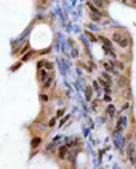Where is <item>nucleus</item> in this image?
<instances>
[{"label": "nucleus", "instance_id": "4", "mask_svg": "<svg viewBox=\"0 0 136 169\" xmlns=\"http://www.w3.org/2000/svg\"><path fill=\"white\" fill-rule=\"evenodd\" d=\"M48 75H51V73H48V70H44V67H39V75H37V78H39V81L44 84L46 79H49L48 78Z\"/></svg>", "mask_w": 136, "mask_h": 169}, {"label": "nucleus", "instance_id": "12", "mask_svg": "<svg viewBox=\"0 0 136 169\" xmlns=\"http://www.w3.org/2000/svg\"><path fill=\"white\" fill-rule=\"evenodd\" d=\"M125 84H127V81L122 79V78H119V87H125Z\"/></svg>", "mask_w": 136, "mask_h": 169}, {"label": "nucleus", "instance_id": "18", "mask_svg": "<svg viewBox=\"0 0 136 169\" xmlns=\"http://www.w3.org/2000/svg\"><path fill=\"white\" fill-rule=\"evenodd\" d=\"M122 2H124V3H129V0H122Z\"/></svg>", "mask_w": 136, "mask_h": 169}, {"label": "nucleus", "instance_id": "1", "mask_svg": "<svg viewBox=\"0 0 136 169\" xmlns=\"http://www.w3.org/2000/svg\"><path fill=\"white\" fill-rule=\"evenodd\" d=\"M111 41L115 43H118L121 48H129V45H130V36L125 31L118 30V31H115L111 34Z\"/></svg>", "mask_w": 136, "mask_h": 169}, {"label": "nucleus", "instance_id": "2", "mask_svg": "<svg viewBox=\"0 0 136 169\" xmlns=\"http://www.w3.org/2000/svg\"><path fill=\"white\" fill-rule=\"evenodd\" d=\"M87 6H88V9H90V11H88V14H90V19L93 20V22H99V20L102 19L104 12H102V11L97 8V6H94L91 2H88V3H87Z\"/></svg>", "mask_w": 136, "mask_h": 169}, {"label": "nucleus", "instance_id": "15", "mask_svg": "<svg viewBox=\"0 0 136 169\" xmlns=\"http://www.w3.org/2000/svg\"><path fill=\"white\" fill-rule=\"evenodd\" d=\"M54 124H56V118H53V120L49 121V124H48V126H49V127H53Z\"/></svg>", "mask_w": 136, "mask_h": 169}, {"label": "nucleus", "instance_id": "14", "mask_svg": "<svg viewBox=\"0 0 136 169\" xmlns=\"http://www.w3.org/2000/svg\"><path fill=\"white\" fill-rule=\"evenodd\" d=\"M40 99H42V101H44V102H45V101H48V99H49V98H48V96H46V95H40Z\"/></svg>", "mask_w": 136, "mask_h": 169}, {"label": "nucleus", "instance_id": "6", "mask_svg": "<svg viewBox=\"0 0 136 169\" xmlns=\"http://www.w3.org/2000/svg\"><path fill=\"white\" fill-rule=\"evenodd\" d=\"M68 152H70V146H60L59 147V158L65 160L68 157Z\"/></svg>", "mask_w": 136, "mask_h": 169}, {"label": "nucleus", "instance_id": "9", "mask_svg": "<svg viewBox=\"0 0 136 169\" xmlns=\"http://www.w3.org/2000/svg\"><path fill=\"white\" fill-rule=\"evenodd\" d=\"M105 113H107V117H110V118H113L115 117V107L110 104L107 109H105Z\"/></svg>", "mask_w": 136, "mask_h": 169}, {"label": "nucleus", "instance_id": "11", "mask_svg": "<svg viewBox=\"0 0 136 169\" xmlns=\"http://www.w3.org/2000/svg\"><path fill=\"white\" fill-rule=\"evenodd\" d=\"M85 93H87V99L90 101V99H91V88H90V87H87V88H85Z\"/></svg>", "mask_w": 136, "mask_h": 169}, {"label": "nucleus", "instance_id": "10", "mask_svg": "<svg viewBox=\"0 0 136 169\" xmlns=\"http://www.w3.org/2000/svg\"><path fill=\"white\" fill-rule=\"evenodd\" d=\"M104 67H105V70H110V72H113V73H118L116 68H115L111 64H108V62H104Z\"/></svg>", "mask_w": 136, "mask_h": 169}, {"label": "nucleus", "instance_id": "17", "mask_svg": "<svg viewBox=\"0 0 136 169\" xmlns=\"http://www.w3.org/2000/svg\"><path fill=\"white\" fill-rule=\"evenodd\" d=\"M129 3H132V5H136V0H129Z\"/></svg>", "mask_w": 136, "mask_h": 169}, {"label": "nucleus", "instance_id": "8", "mask_svg": "<svg viewBox=\"0 0 136 169\" xmlns=\"http://www.w3.org/2000/svg\"><path fill=\"white\" fill-rule=\"evenodd\" d=\"M40 141H42V138H40V137H34V138L31 140V147H33V149H36V147H39V144H40Z\"/></svg>", "mask_w": 136, "mask_h": 169}, {"label": "nucleus", "instance_id": "16", "mask_svg": "<svg viewBox=\"0 0 136 169\" xmlns=\"http://www.w3.org/2000/svg\"><path fill=\"white\" fill-rule=\"evenodd\" d=\"M104 99H105V101H110V99H111V98H110V95H108V92L105 93V98H104Z\"/></svg>", "mask_w": 136, "mask_h": 169}, {"label": "nucleus", "instance_id": "3", "mask_svg": "<svg viewBox=\"0 0 136 169\" xmlns=\"http://www.w3.org/2000/svg\"><path fill=\"white\" fill-rule=\"evenodd\" d=\"M127 155H129V162L132 165H136V146L133 143H130L127 146Z\"/></svg>", "mask_w": 136, "mask_h": 169}, {"label": "nucleus", "instance_id": "5", "mask_svg": "<svg viewBox=\"0 0 136 169\" xmlns=\"http://www.w3.org/2000/svg\"><path fill=\"white\" fill-rule=\"evenodd\" d=\"M125 126H127V118L125 117H121L118 120V123H116V132H122L125 129Z\"/></svg>", "mask_w": 136, "mask_h": 169}, {"label": "nucleus", "instance_id": "13", "mask_svg": "<svg viewBox=\"0 0 136 169\" xmlns=\"http://www.w3.org/2000/svg\"><path fill=\"white\" fill-rule=\"evenodd\" d=\"M93 85H94V90H96V92H101V87H99V82H97V81H94Z\"/></svg>", "mask_w": 136, "mask_h": 169}, {"label": "nucleus", "instance_id": "7", "mask_svg": "<svg viewBox=\"0 0 136 169\" xmlns=\"http://www.w3.org/2000/svg\"><path fill=\"white\" fill-rule=\"evenodd\" d=\"M93 5H96L99 9H105L107 5H108V0H90Z\"/></svg>", "mask_w": 136, "mask_h": 169}]
</instances>
